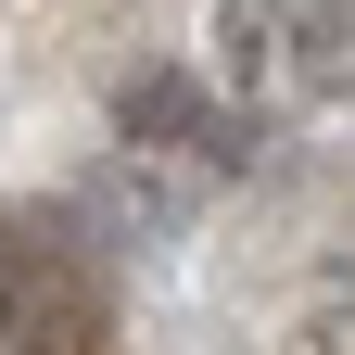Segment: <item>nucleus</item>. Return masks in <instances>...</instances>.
<instances>
[{
	"instance_id": "obj_1",
	"label": "nucleus",
	"mask_w": 355,
	"mask_h": 355,
	"mask_svg": "<svg viewBox=\"0 0 355 355\" xmlns=\"http://www.w3.org/2000/svg\"><path fill=\"white\" fill-rule=\"evenodd\" d=\"M114 140H127V153H203V165H229L241 127L203 102V76L165 64V76H127V89H114Z\"/></svg>"
},
{
	"instance_id": "obj_2",
	"label": "nucleus",
	"mask_w": 355,
	"mask_h": 355,
	"mask_svg": "<svg viewBox=\"0 0 355 355\" xmlns=\"http://www.w3.org/2000/svg\"><path fill=\"white\" fill-rule=\"evenodd\" d=\"M279 89H292V102H355V0H292Z\"/></svg>"
},
{
	"instance_id": "obj_3",
	"label": "nucleus",
	"mask_w": 355,
	"mask_h": 355,
	"mask_svg": "<svg viewBox=\"0 0 355 355\" xmlns=\"http://www.w3.org/2000/svg\"><path fill=\"white\" fill-rule=\"evenodd\" d=\"M279 38H292V0H216L203 13V51L229 89H279Z\"/></svg>"
}]
</instances>
